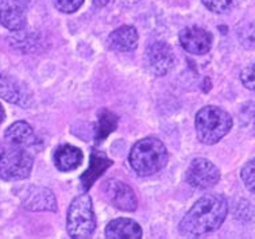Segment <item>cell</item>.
<instances>
[{
    "mask_svg": "<svg viewBox=\"0 0 255 239\" xmlns=\"http://www.w3.org/2000/svg\"><path fill=\"white\" fill-rule=\"evenodd\" d=\"M96 229V216L93 212L92 199L84 193L70 203L66 219V230L70 238H89Z\"/></svg>",
    "mask_w": 255,
    "mask_h": 239,
    "instance_id": "4",
    "label": "cell"
},
{
    "mask_svg": "<svg viewBox=\"0 0 255 239\" xmlns=\"http://www.w3.org/2000/svg\"><path fill=\"white\" fill-rule=\"evenodd\" d=\"M227 214L228 204L226 199L214 193L205 195L184 216L180 223V233L185 238H199L218 230L226 221Z\"/></svg>",
    "mask_w": 255,
    "mask_h": 239,
    "instance_id": "1",
    "label": "cell"
},
{
    "mask_svg": "<svg viewBox=\"0 0 255 239\" xmlns=\"http://www.w3.org/2000/svg\"><path fill=\"white\" fill-rule=\"evenodd\" d=\"M54 165L61 172H70V170L77 169L83 164L84 154L79 147L72 146V145H62L57 147L53 156Z\"/></svg>",
    "mask_w": 255,
    "mask_h": 239,
    "instance_id": "15",
    "label": "cell"
},
{
    "mask_svg": "<svg viewBox=\"0 0 255 239\" xmlns=\"http://www.w3.org/2000/svg\"><path fill=\"white\" fill-rule=\"evenodd\" d=\"M239 41L247 49H255V26L251 23L242 24L238 28Z\"/></svg>",
    "mask_w": 255,
    "mask_h": 239,
    "instance_id": "21",
    "label": "cell"
},
{
    "mask_svg": "<svg viewBox=\"0 0 255 239\" xmlns=\"http://www.w3.org/2000/svg\"><path fill=\"white\" fill-rule=\"evenodd\" d=\"M239 119H241L242 126L255 134V103L254 101H249L245 106L241 108L239 112Z\"/></svg>",
    "mask_w": 255,
    "mask_h": 239,
    "instance_id": "19",
    "label": "cell"
},
{
    "mask_svg": "<svg viewBox=\"0 0 255 239\" xmlns=\"http://www.w3.org/2000/svg\"><path fill=\"white\" fill-rule=\"evenodd\" d=\"M241 80L247 89L255 92V64L246 68L245 70H242Z\"/></svg>",
    "mask_w": 255,
    "mask_h": 239,
    "instance_id": "24",
    "label": "cell"
},
{
    "mask_svg": "<svg viewBox=\"0 0 255 239\" xmlns=\"http://www.w3.org/2000/svg\"><path fill=\"white\" fill-rule=\"evenodd\" d=\"M22 206L28 211H57V200L54 193L45 187H27L20 195Z\"/></svg>",
    "mask_w": 255,
    "mask_h": 239,
    "instance_id": "9",
    "label": "cell"
},
{
    "mask_svg": "<svg viewBox=\"0 0 255 239\" xmlns=\"http://www.w3.org/2000/svg\"><path fill=\"white\" fill-rule=\"evenodd\" d=\"M201 1L209 11L215 14H227L237 4V0H201Z\"/></svg>",
    "mask_w": 255,
    "mask_h": 239,
    "instance_id": "20",
    "label": "cell"
},
{
    "mask_svg": "<svg viewBox=\"0 0 255 239\" xmlns=\"http://www.w3.org/2000/svg\"><path fill=\"white\" fill-rule=\"evenodd\" d=\"M112 165V161L104 153L99 150H92L91 153V161L87 172L81 176V185L85 191H88L93 185V183Z\"/></svg>",
    "mask_w": 255,
    "mask_h": 239,
    "instance_id": "16",
    "label": "cell"
},
{
    "mask_svg": "<svg viewBox=\"0 0 255 239\" xmlns=\"http://www.w3.org/2000/svg\"><path fill=\"white\" fill-rule=\"evenodd\" d=\"M142 234L140 226L128 218L114 219L106 227V238L108 239H140Z\"/></svg>",
    "mask_w": 255,
    "mask_h": 239,
    "instance_id": "14",
    "label": "cell"
},
{
    "mask_svg": "<svg viewBox=\"0 0 255 239\" xmlns=\"http://www.w3.org/2000/svg\"><path fill=\"white\" fill-rule=\"evenodd\" d=\"M34 165V158L20 146L3 149L0 152V179L5 181H18L27 179Z\"/></svg>",
    "mask_w": 255,
    "mask_h": 239,
    "instance_id": "5",
    "label": "cell"
},
{
    "mask_svg": "<svg viewBox=\"0 0 255 239\" xmlns=\"http://www.w3.org/2000/svg\"><path fill=\"white\" fill-rule=\"evenodd\" d=\"M4 138L12 146L27 147L35 142L33 127L24 120H19V122L11 124L8 129L5 130Z\"/></svg>",
    "mask_w": 255,
    "mask_h": 239,
    "instance_id": "17",
    "label": "cell"
},
{
    "mask_svg": "<svg viewBox=\"0 0 255 239\" xmlns=\"http://www.w3.org/2000/svg\"><path fill=\"white\" fill-rule=\"evenodd\" d=\"M116 127H118L116 115H114L111 111L106 110V108L100 110L98 118V126L95 129V141H96V143L103 142L112 131H115Z\"/></svg>",
    "mask_w": 255,
    "mask_h": 239,
    "instance_id": "18",
    "label": "cell"
},
{
    "mask_svg": "<svg viewBox=\"0 0 255 239\" xmlns=\"http://www.w3.org/2000/svg\"><path fill=\"white\" fill-rule=\"evenodd\" d=\"M58 11L64 14H73L83 5L84 0H51Z\"/></svg>",
    "mask_w": 255,
    "mask_h": 239,
    "instance_id": "23",
    "label": "cell"
},
{
    "mask_svg": "<svg viewBox=\"0 0 255 239\" xmlns=\"http://www.w3.org/2000/svg\"><path fill=\"white\" fill-rule=\"evenodd\" d=\"M166 146L154 137L140 139L132 146L128 156L131 168L139 176H153L167 164Z\"/></svg>",
    "mask_w": 255,
    "mask_h": 239,
    "instance_id": "2",
    "label": "cell"
},
{
    "mask_svg": "<svg viewBox=\"0 0 255 239\" xmlns=\"http://www.w3.org/2000/svg\"><path fill=\"white\" fill-rule=\"evenodd\" d=\"M138 41H139V35H138L136 28L125 24L110 34L107 45L111 50L132 51L138 46Z\"/></svg>",
    "mask_w": 255,
    "mask_h": 239,
    "instance_id": "13",
    "label": "cell"
},
{
    "mask_svg": "<svg viewBox=\"0 0 255 239\" xmlns=\"http://www.w3.org/2000/svg\"><path fill=\"white\" fill-rule=\"evenodd\" d=\"M4 118H5L4 108H3V106L0 104V124L3 123V120H4Z\"/></svg>",
    "mask_w": 255,
    "mask_h": 239,
    "instance_id": "26",
    "label": "cell"
},
{
    "mask_svg": "<svg viewBox=\"0 0 255 239\" xmlns=\"http://www.w3.org/2000/svg\"><path fill=\"white\" fill-rule=\"evenodd\" d=\"M24 0H0V23L11 31H20L26 26Z\"/></svg>",
    "mask_w": 255,
    "mask_h": 239,
    "instance_id": "11",
    "label": "cell"
},
{
    "mask_svg": "<svg viewBox=\"0 0 255 239\" xmlns=\"http://www.w3.org/2000/svg\"><path fill=\"white\" fill-rule=\"evenodd\" d=\"M100 191L103 198L121 211L132 212L138 207V199L132 188L121 180H106L100 185Z\"/></svg>",
    "mask_w": 255,
    "mask_h": 239,
    "instance_id": "6",
    "label": "cell"
},
{
    "mask_svg": "<svg viewBox=\"0 0 255 239\" xmlns=\"http://www.w3.org/2000/svg\"><path fill=\"white\" fill-rule=\"evenodd\" d=\"M176 62L172 47L166 42H153L146 49V64L148 70L155 76H165L169 73Z\"/></svg>",
    "mask_w": 255,
    "mask_h": 239,
    "instance_id": "8",
    "label": "cell"
},
{
    "mask_svg": "<svg viewBox=\"0 0 255 239\" xmlns=\"http://www.w3.org/2000/svg\"><path fill=\"white\" fill-rule=\"evenodd\" d=\"M180 42L181 46L190 54L203 55L211 50L214 37L205 28L199 26H189L180 32Z\"/></svg>",
    "mask_w": 255,
    "mask_h": 239,
    "instance_id": "10",
    "label": "cell"
},
{
    "mask_svg": "<svg viewBox=\"0 0 255 239\" xmlns=\"http://www.w3.org/2000/svg\"><path fill=\"white\" fill-rule=\"evenodd\" d=\"M111 0H93V4L96 5V7H104V5H107Z\"/></svg>",
    "mask_w": 255,
    "mask_h": 239,
    "instance_id": "25",
    "label": "cell"
},
{
    "mask_svg": "<svg viewBox=\"0 0 255 239\" xmlns=\"http://www.w3.org/2000/svg\"><path fill=\"white\" fill-rule=\"evenodd\" d=\"M197 138L204 145H215L223 139L232 127V118L220 107L207 106L196 114Z\"/></svg>",
    "mask_w": 255,
    "mask_h": 239,
    "instance_id": "3",
    "label": "cell"
},
{
    "mask_svg": "<svg viewBox=\"0 0 255 239\" xmlns=\"http://www.w3.org/2000/svg\"><path fill=\"white\" fill-rule=\"evenodd\" d=\"M220 172L218 166L205 158H195L186 170V181L196 189H209L218 184Z\"/></svg>",
    "mask_w": 255,
    "mask_h": 239,
    "instance_id": "7",
    "label": "cell"
},
{
    "mask_svg": "<svg viewBox=\"0 0 255 239\" xmlns=\"http://www.w3.org/2000/svg\"><path fill=\"white\" fill-rule=\"evenodd\" d=\"M0 96L12 104L27 108L31 103L33 95L23 83L11 76H0Z\"/></svg>",
    "mask_w": 255,
    "mask_h": 239,
    "instance_id": "12",
    "label": "cell"
},
{
    "mask_svg": "<svg viewBox=\"0 0 255 239\" xmlns=\"http://www.w3.org/2000/svg\"><path fill=\"white\" fill-rule=\"evenodd\" d=\"M242 181L245 183L246 187L250 192L255 193V158L251 160L242 168L241 172Z\"/></svg>",
    "mask_w": 255,
    "mask_h": 239,
    "instance_id": "22",
    "label": "cell"
}]
</instances>
